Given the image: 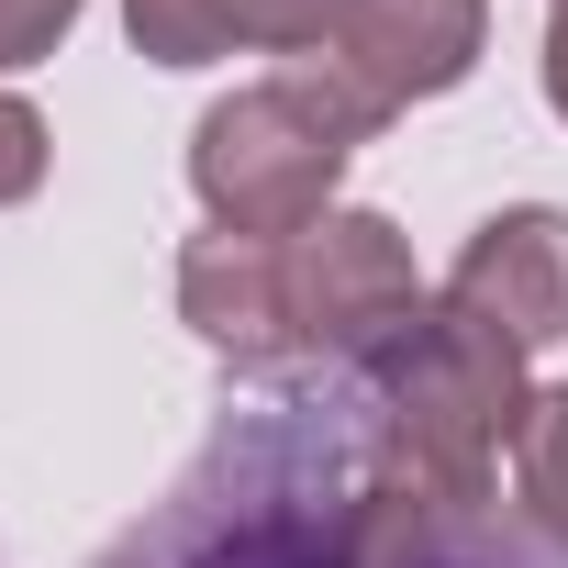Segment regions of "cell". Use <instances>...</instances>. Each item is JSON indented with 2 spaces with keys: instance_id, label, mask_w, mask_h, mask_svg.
<instances>
[{
  "instance_id": "obj_7",
  "label": "cell",
  "mask_w": 568,
  "mask_h": 568,
  "mask_svg": "<svg viewBox=\"0 0 568 568\" xmlns=\"http://www.w3.org/2000/svg\"><path fill=\"white\" fill-rule=\"evenodd\" d=\"M446 302H468L479 324H501L524 357L568 335V212L524 201V212H490L446 278Z\"/></svg>"
},
{
  "instance_id": "obj_9",
  "label": "cell",
  "mask_w": 568,
  "mask_h": 568,
  "mask_svg": "<svg viewBox=\"0 0 568 568\" xmlns=\"http://www.w3.org/2000/svg\"><path fill=\"white\" fill-rule=\"evenodd\" d=\"M123 34L156 57V68H212L234 45H267V57H313L335 34V0H123Z\"/></svg>"
},
{
  "instance_id": "obj_10",
  "label": "cell",
  "mask_w": 568,
  "mask_h": 568,
  "mask_svg": "<svg viewBox=\"0 0 568 568\" xmlns=\"http://www.w3.org/2000/svg\"><path fill=\"white\" fill-rule=\"evenodd\" d=\"M513 468H524L535 535L568 557V390H535V413H524V435H513Z\"/></svg>"
},
{
  "instance_id": "obj_2",
  "label": "cell",
  "mask_w": 568,
  "mask_h": 568,
  "mask_svg": "<svg viewBox=\"0 0 568 568\" xmlns=\"http://www.w3.org/2000/svg\"><path fill=\"white\" fill-rule=\"evenodd\" d=\"M535 390H524V346L501 324H479L468 302H424L379 357H357V424L379 446V468L490 501V457L524 435Z\"/></svg>"
},
{
  "instance_id": "obj_13",
  "label": "cell",
  "mask_w": 568,
  "mask_h": 568,
  "mask_svg": "<svg viewBox=\"0 0 568 568\" xmlns=\"http://www.w3.org/2000/svg\"><path fill=\"white\" fill-rule=\"evenodd\" d=\"M546 101L568 123V0H546Z\"/></svg>"
},
{
  "instance_id": "obj_5",
  "label": "cell",
  "mask_w": 568,
  "mask_h": 568,
  "mask_svg": "<svg viewBox=\"0 0 568 568\" xmlns=\"http://www.w3.org/2000/svg\"><path fill=\"white\" fill-rule=\"evenodd\" d=\"M479 45H490V0H335V34L313 57L346 68L379 112H402V101L457 90Z\"/></svg>"
},
{
  "instance_id": "obj_12",
  "label": "cell",
  "mask_w": 568,
  "mask_h": 568,
  "mask_svg": "<svg viewBox=\"0 0 568 568\" xmlns=\"http://www.w3.org/2000/svg\"><path fill=\"white\" fill-rule=\"evenodd\" d=\"M34 179H45V112L0 90V201H34Z\"/></svg>"
},
{
  "instance_id": "obj_11",
  "label": "cell",
  "mask_w": 568,
  "mask_h": 568,
  "mask_svg": "<svg viewBox=\"0 0 568 568\" xmlns=\"http://www.w3.org/2000/svg\"><path fill=\"white\" fill-rule=\"evenodd\" d=\"M68 23H79V0H0V68L57 57V45H68Z\"/></svg>"
},
{
  "instance_id": "obj_6",
  "label": "cell",
  "mask_w": 568,
  "mask_h": 568,
  "mask_svg": "<svg viewBox=\"0 0 568 568\" xmlns=\"http://www.w3.org/2000/svg\"><path fill=\"white\" fill-rule=\"evenodd\" d=\"M179 313H190V335H201L212 357L278 379V368L302 357V324H291V245L223 234V223H212V234L179 256Z\"/></svg>"
},
{
  "instance_id": "obj_4",
  "label": "cell",
  "mask_w": 568,
  "mask_h": 568,
  "mask_svg": "<svg viewBox=\"0 0 568 568\" xmlns=\"http://www.w3.org/2000/svg\"><path fill=\"white\" fill-rule=\"evenodd\" d=\"M424 313V278H413V245L390 212H324L313 234H291V324H302V357H379L402 324Z\"/></svg>"
},
{
  "instance_id": "obj_3",
  "label": "cell",
  "mask_w": 568,
  "mask_h": 568,
  "mask_svg": "<svg viewBox=\"0 0 568 568\" xmlns=\"http://www.w3.org/2000/svg\"><path fill=\"white\" fill-rule=\"evenodd\" d=\"M346 156H357V145H346L335 112H313L291 79H256V90H234V101L201 112V134H190V190L212 201L223 234L291 245V234H313V223L335 212Z\"/></svg>"
},
{
  "instance_id": "obj_8",
  "label": "cell",
  "mask_w": 568,
  "mask_h": 568,
  "mask_svg": "<svg viewBox=\"0 0 568 568\" xmlns=\"http://www.w3.org/2000/svg\"><path fill=\"white\" fill-rule=\"evenodd\" d=\"M357 568H535L490 501H457V490H424L402 468H379L368 446V513H357Z\"/></svg>"
},
{
  "instance_id": "obj_1",
  "label": "cell",
  "mask_w": 568,
  "mask_h": 568,
  "mask_svg": "<svg viewBox=\"0 0 568 568\" xmlns=\"http://www.w3.org/2000/svg\"><path fill=\"white\" fill-rule=\"evenodd\" d=\"M368 424L357 402H267L90 568H357Z\"/></svg>"
}]
</instances>
